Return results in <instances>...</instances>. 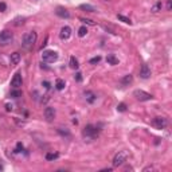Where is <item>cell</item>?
I'll list each match as a JSON object with an SVG mask.
<instances>
[{
    "mask_svg": "<svg viewBox=\"0 0 172 172\" xmlns=\"http://www.w3.org/2000/svg\"><path fill=\"white\" fill-rule=\"evenodd\" d=\"M36 39H38V35H36L35 31H30V32H27V34H24L23 41H22V47L27 51L32 50L36 43Z\"/></svg>",
    "mask_w": 172,
    "mask_h": 172,
    "instance_id": "6da1fadb",
    "label": "cell"
},
{
    "mask_svg": "<svg viewBox=\"0 0 172 172\" xmlns=\"http://www.w3.org/2000/svg\"><path fill=\"white\" fill-rule=\"evenodd\" d=\"M98 133H100L98 128H96L94 125L89 124V125H86L85 129L82 131V137L86 141H92V140H94V139L98 137Z\"/></svg>",
    "mask_w": 172,
    "mask_h": 172,
    "instance_id": "7a4b0ae2",
    "label": "cell"
},
{
    "mask_svg": "<svg viewBox=\"0 0 172 172\" xmlns=\"http://www.w3.org/2000/svg\"><path fill=\"white\" fill-rule=\"evenodd\" d=\"M14 42V34L10 30H3L0 32V46H8Z\"/></svg>",
    "mask_w": 172,
    "mask_h": 172,
    "instance_id": "3957f363",
    "label": "cell"
},
{
    "mask_svg": "<svg viewBox=\"0 0 172 172\" xmlns=\"http://www.w3.org/2000/svg\"><path fill=\"white\" fill-rule=\"evenodd\" d=\"M58 57H59L58 53L57 51H53V50H46L42 54V59L46 63H54L55 61H58Z\"/></svg>",
    "mask_w": 172,
    "mask_h": 172,
    "instance_id": "277c9868",
    "label": "cell"
},
{
    "mask_svg": "<svg viewBox=\"0 0 172 172\" xmlns=\"http://www.w3.org/2000/svg\"><path fill=\"white\" fill-rule=\"evenodd\" d=\"M133 97L137 100V101H141V102L151 101V100L153 98L152 94H149V93H147V92H144V90H141V89L134 90V92H133Z\"/></svg>",
    "mask_w": 172,
    "mask_h": 172,
    "instance_id": "5b68a950",
    "label": "cell"
},
{
    "mask_svg": "<svg viewBox=\"0 0 172 172\" xmlns=\"http://www.w3.org/2000/svg\"><path fill=\"white\" fill-rule=\"evenodd\" d=\"M152 125L156 129H164V128H167V125H168V121H167L166 117H155L152 120Z\"/></svg>",
    "mask_w": 172,
    "mask_h": 172,
    "instance_id": "8992f818",
    "label": "cell"
},
{
    "mask_svg": "<svg viewBox=\"0 0 172 172\" xmlns=\"http://www.w3.org/2000/svg\"><path fill=\"white\" fill-rule=\"evenodd\" d=\"M127 160V155H125V152H118L116 153V156L113 157V167H120L124 164V161Z\"/></svg>",
    "mask_w": 172,
    "mask_h": 172,
    "instance_id": "52a82bcc",
    "label": "cell"
},
{
    "mask_svg": "<svg viewBox=\"0 0 172 172\" xmlns=\"http://www.w3.org/2000/svg\"><path fill=\"white\" fill-rule=\"evenodd\" d=\"M22 85H23L22 74H20V73H16L15 75H14V78L11 80V86H12L14 89H19Z\"/></svg>",
    "mask_w": 172,
    "mask_h": 172,
    "instance_id": "ba28073f",
    "label": "cell"
},
{
    "mask_svg": "<svg viewBox=\"0 0 172 172\" xmlns=\"http://www.w3.org/2000/svg\"><path fill=\"white\" fill-rule=\"evenodd\" d=\"M55 114H57V112H55L54 108L47 106V108L45 109V118H46V121L53 122V121H54V118H55Z\"/></svg>",
    "mask_w": 172,
    "mask_h": 172,
    "instance_id": "9c48e42d",
    "label": "cell"
},
{
    "mask_svg": "<svg viewBox=\"0 0 172 172\" xmlns=\"http://www.w3.org/2000/svg\"><path fill=\"white\" fill-rule=\"evenodd\" d=\"M70 36H71V28H70V27H69V26L62 27V28H61V34H59V38H61L62 41H67Z\"/></svg>",
    "mask_w": 172,
    "mask_h": 172,
    "instance_id": "30bf717a",
    "label": "cell"
},
{
    "mask_svg": "<svg viewBox=\"0 0 172 172\" xmlns=\"http://www.w3.org/2000/svg\"><path fill=\"white\" fill-rule=\"evenodd\" d=\"M55 14H57V16L62 18V19H69V18H70V12H69L66 8H63V7H57Z\"/></svg>",
    "mask_w": 172,
    "mask_h": 172,
    "instance_id": "8fae6325",
    "label": "cell"
},
{
    "mask_svg": "<svg viewBox=\"0 0 172 172\" xmlns=\"http://www.w3.org/2000/svg\"><path fill=\"white\" fill-rule=\"evenodd\" d=\"M151 74H152V71H151L149 66L148 65H143L140 69V77L143 78V80H147V78H149Z\"/></svg>",
    "mask_w": 172,
    "mask_h": 172,
    "instance_id": "7c38bea8",
    "label": "cell"
},
{
    "mask_svg": "<svg viewBox=\"0 0 172 172\" xmlns=\"http://www.w3.org/2000/svg\"><path fill=\"white\" fill-rule=\"evenodd\" d=\"M85 98H86V101L89 102V104H93V102H96L97 96L93 92H90V90H86L85 92Z\"/></svg>",
    "mask_w": 172,
    "mask_h": 172,
    "instance_id": "4fadbf2b",
    "label": "cell"
},
{
    "mask_svg": "<svg viewBox=\"0 0 172 172\" xmlns=\"http://www.w3.org/2000/svg\"><path fill=\"white\" fill-rule=\"evenodd\" d=\"M20 62V54L19 53H12L10 57V63L11 65H18Z\"/></svg>",
    "mask_w": 172,
    "mask_h": 172,
    "instance_id": "5bb4252c",
    "label": "cell"
},
{
    "mask_svg": "<svg viewBox=\"0 0 172 172\" xmlns=\"http://www.w3.org/2000/svg\"><path fill=\"white\" fill-rule=\"evenodd\" d=\"M161 8H163V3H161V1H156V3L151 7V12H152V14H157L159 11H161Z\"/></svg>",
    "mask_w": 172,
    "mask_h": 172,
    "instance_id": "9a60e30c",
    "label": "cell"
},
{
    "mask_svg": "<svg viewBox=\"0 0 172 172\" xmlns=\"http://www.w3.org/2000/svg\"><path fill=\"white\" fill-rule=\"evenodd\" d=\"M132 81H133V75H132V74H127V75L122 77L121 83L127 86V85H129V83H132Z\"/></svg>",
    "mask_w": 172,
    "mask_h": 172,
    "instance_id": "2e32d148",
    "label": "cell"
},
{
    "mask_svg": "<svg viewBox=\"0 0 172 172\" xmlns=\"http://www.w3.org/2000/svg\"><path fill=\"white\" fill-rule=\"evenodd\" d=\"M80 10H83V11H86V12H96V8L93 6H90V4H81Z\"/></svg>",
    "mask_w": 172,
    "mask_h": 172,
    "instance_id": "e0dca14e",
    "label": "cell"
},
{
    "mask_svg": "<svg viewBox=\"0 0 172 172\" xmlns=\"http://www.w3.org/2000/svg\"><path fill=\"white\" fill-rule=\"evenodd\" d=\"M65 86H66V82H65L63 80L58 78V80L55 81V87H57V90H63Z\"/></svg>",
    "mask_w": 172,
    "mask_h": 172,
    "instance_id": "ac0fdd59",
    "label": "cell"
},
{
    "mask_svg": "<svg viewBox=\"0 0 172 172\" xmlns=\"http://www.w3.org/2000/svg\"><path fill=\"white\" fill-rule=\"evenodd\" d=\"M106 62H108L109 65H113V66H114V65H118V59L113 54H110V55L106 57Z\"/></svg>",
    "mask_w": 172,
    "mask_h": 172,
    "instance_id": "d6986e66",
    "label": "cell"
},
{
    "mask_svg": "<svg viewBox=\"0 0 172 172\" xmlns=\"http://www.w3.org/2000/svg\"><path fill=\"white\" fill-rule=\"evenodd\" d=\"M59 157V153H57V152H48V153H46V160H48V161H53V160H55V159H58Z\"/></svg>",
    "mask_w": 172,
    "mask_h": 172,
    "instance_id": "ffe728a7",
    "label": "cell"
},
{
    "mask_svg": "<svg viewBox=\"0 0 172 172\" xmlns=\"http://www.w3.org/2000/svg\"><path fill=\"white\" fill-rule=\"evenodd\" d=\"M26 22V18H22V16H18V18H15L14 19V26H16V27H19V26L24 24Z\"/></svg>",
    "mask_w": 172,
    "mask_h": 172,
    "instance_id": "44dd1931",
    "label": "cell"
},
{
    "mask_svg": "<svg viewBox=\"0 0 172 172\" xmlns=\"http://www.w3.org/2000/svg\"><path fill=\"white\" fill-rule=\"evenodd\" d=\"M70 67L71 69H74V70H77V69L80 67V63H78V61H77L75 57H70Z\"/></svg>",
    "mask_w": 172,
    "mask_h": 172,
    "instance_id": "7402d4cb",
    "label": "cell"
},
{
    "mask_svg": "<svg viewBox=\"0 0 172 172\" xmlns=\"http://www.w3.org/2000/svg\"><path fill=\"white\" fill-rule=\"evenodd\" d=\"M117 19L124 22V23H127V24H132V20L129 19V18H127V16H124V15H117Z\"/></svg>",
    "mask_w": 172,
    "mask_h": 172,
    "instance_id": "603a6c76",
    "label": "cell"
},
{
    "mask_svg": "<svg viewBox=\"0 0 172 172\" xmlns=\"http://www.w3.org/2000/svg\"><path fill=\"white\" fill-rule=\"evenodd\" d=\"M86 34H87V28H86L85 26H82V27L78 30V36H80V38H83V36H86Z\"/></svg>",
    "mask_w": 172,
    "mask_h": 172,
    "instance_id": "cb8c5ba5",
    "label": "cell"
},
{
    "mask_svg": "<svg viewBox=\"0 0 172 172\" xmlns=\"http://www.w3.org/2000/svg\"><path fill=\"white\" fill-rule=\"evenodd\" d=\"M11 97H12V98H19V97H22V90L14 89L12 92H11Z\"/></svg>",
    "mask_w": 172,
    "mask_h": 172,
    "instance_id": "d4e9b609",
    "label": "cell"
},
{
    "mask_svg": "<svg viewBox=\"0 0 172 172\" xmlns=\"http://www.w3.org/2000/svg\"><path fill=\"white\" fill-rule=\"evenodd\" d=\"M80 20L82 23H85V24H87V26H94L96 24V22H93L92 19H87V18H80Z\"/></svg>",
    "mask_w": 172,
    "mask_h": 172,
    "instance_id": "484cf974",
    "label": "cell"
},
{
    "mask_svg": "<svg viewBox=\"0 0 172 172\" xmlns=\"http://www.w3.org/2000/svg\"><path fill=\"white\" fill-rule=\"evenodd\" d=\"M100 61H101V57H100V55H98V57H94V58H92V59H90V61H89V63H90V65H96V63H98Z\"/></svg>",
    "mask_w": 172,
    "mask_h": 172,
    "instance_id": "4316f807",
    "label": "cell"
},
{
    "mask_svg": "<svg viewBox=\"0 0 172 172\" xmlns=\"http://www.w3.org/2000/svg\"><path fill=\"white\" fill-rule=\"evenodd\" d=\"M117 110L118 112H125V110H127V105H125V104H122V102H121V104H118V105H117Z\"/></svg>",
    "mask_w": 172,
    "mask_h": 172,
    "instance_id": "83f0119b",
    "label": "cell"
},
{
    "mask_svg": "<svg viewBox=\"0 0 172 172\" xmlns=\"http://www.w3.org/2000/svg\"><path fill=\"white\" fill-rule=\"evenodd\" d=\"M74 78H75L77 82H81V81H82V74H81V73H75Z\"/></svg>",
    "mask_w": 172,
    "mask_h": 172,
    "instance_id": "f1b7e54d",
    "label": "cell"
},
{
    "mask_svg": "<svg viewBox=\"0 0 172 172\" xmlns=\"http://www.w3.org/2000/svg\"><path fill=\"white\" fill-rule=\"evenodd\" d=\"M22 149H23V144L22 143H18V144H16V151H15V152H22Z\"/></svg>",
    "mask_w": 172,
    "mask_h": 172,
    "instance_id": "f546056e",
    "label": "cell"
},
{
    "mask_svg": "<svg viewBox=\"0 0 172 172\" xmlns=\"http://www.w3.org/2000/svg\"><path fill=\"white\" fill-rule=\"evenodd\" d=\"M6 10H7L6 3H3V1H1V3H0V12H4Z\"/></svg>",
    "mask_w": 172,
    "mask_h": 172,
    "instance_id": "4dcf8cb0",
    "label": "cell"
},
{
    "mask_svg": "<svg viewBox=\"0 0 172 172\" xmlns=\"http://www.w3.org/2000/svg\"><path fill=\"white\" fill-rule=\"evenodd\" d=\"M167 10L168 11L172 10V0H167Z\"/></svg>",
    "mask_w": 172,
    "mask_h": 172,
    "instance_id": "1f68e13d",
    "label": "cell"
},
{
    "mask_svg": "<svg viewBox=\"0 0 172 172\" xmlns=\"http://www.w3.org/2000/svg\"><path fill=\"white\" fill-rule=\"evenodd\" d=\"M42 85L45 86L46 89H50V82H47V81H43V82H42Z\"/></svg>",
    "mask_w": 172,
    "mask_h": 172,
    "instance_id": "d6a6232c",
    "label": "cell"
},
{
    "mask_svg": "<svg viewBox=\"0 0 172 172\" xmlns=\"http://www.w3.org/2000/svg\"><path fill=\"white\" fill-rule=\"evenodd\" d=\"M47 41H48V36H46V38H45V42H43V45L41 46V50H43V47H46V45H47Z\"/></svg>",
    "mask_w": 172,
    "mask_h": 172,
    "instance_id": "836d02e7",
    "label": "cell"
},
{
    "mask_svg": "<svg viewBox=\"0 0 172 172\" xmlns=\"http://www.w3.org/2000/svg\"><path fill=\"white\" fill-rule=\"evenodd\" d=\"M7 110H8V112L12 110V105H7Z\"/></svg>",
    "mask_w": 172,
    "mask_h": 172,
    "instance_id": "e575fe53",
    "label": "cell"
}]
</instances>
